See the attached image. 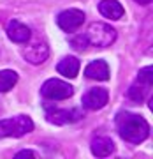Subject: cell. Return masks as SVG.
Here are the masks:
<instances>
[{
  "label": "cell",
  "mask_w": 153,
  "mask_h": 159,
  "mask_svg": "<svg viewBox=\"0 0 153 159\" xmlns=\"http://www.w3.org/2000/svg\"><path fill=\"white\" fill-rule=\"evenodd\" d=\"M116 127L120 136L129 143H141L150 136V124L132 111H120L116 115Z\"/></svg>",
  "instance_id": "cell-1"
},
{
  "label": "cell",
  "mask_w": 153,
  "mask_h": 159,
  "mask_svg": "<svg viewBox=\"0 0 153 159\" xmlns=\"http://www.w3.org/2000/svg\"><path fill=\"white\" fill-rule=\"evenodd\" d=\"M85 39L88 44L99 46V48H106L111 46L116 39V30L108 25V23H91L85 34Z\"/></svg>",
  "instance_id": "cell-2"
},
{
  "label": "cell",
  "mask_w": 153,
  "mask_h": 159,
  "mask_svg": "<svg viewBox=\"0 0 153 159\" xmlns=\"http://www.w3.org/2000/svg\"><path fill=\"white\" fill-rule=\"evenodd\" d=\"M32 129H34V122L27 115H16L12 119L0 120V140L9 136L12 138L23 136V134L30 133Z\"/></svg>",
  "instance_id": "cell-3"
},
{
  "label": "cell",
  "mask_w": 153,
  "mask_h": 159,
  "mask_svg": "<svg viewBox=\"0 0 153 159\" xmlns=\"http://www.w3.org/2000/svg\"><path fill=\"white\" fill-rule=\"evenodd\" d=\"M40 94L46 97V99H53V101H62V99H69V97L74 94V89L69 83L62 81V80H55L51 78L48 80L42 89H40Z\"/></svg>",
  "instance_id": "cell-4"
},
{
  "label": "cell",
  "mask_w": 153,
  "mask_h": 159,
  "mask_svg": "<svg viewBox=\"0 0 153 159\" xmlns=\"http://www.w3.org/2000/svg\"><path fill=\"white\" fill-rule=\"evenodd\" d=\"M57 23L65 32H76L85 23V12L79 11V9H67V11L58 14Z\"/></svg>",
  "instance_id": "cell-5"
},
{
  "label": "cell",
  "mask_w": 153,
  "mask_h": 159,
  "mask_svg": "<svg viewBox=\"0 0 153 159\" xmlns=\"http://www.w3.org/2000/svg\"><path fill=\"white\" fill-rule=\"evenodd\" d=\"M109 94L106 89H91L90 92H86V96L83 97V106L86 110H100L108 104Z\"/></svg>",
  "instance_id": "cell-6"
},
{
  "label": "cell",
  "mask_w": 153,
  "mask_h": 159,
  "mask_svg": "<svg viewBox=\"0 0 153 159\" xmlns=\"http://www.w3.org/2000/svg\"><path fill=\"white\" fill-rule=\"evenodd\" d=\"M48 122L51 124H69V122H74V120H79L81 119V111L78 110H53V111H48L46 115Z\"/></svg>",
  "instance_id": "cell-7"
},
{
  "label": "cell",
  "mask_w": 153,
  "mask_h": 159,
  "mask_svg": "<svg viewBox=\"0 0 153 159\" xmlns=\"http://www.w3.org/2000/svg\"><path fill=\"white\" fill-rule=\"evenodd\" d=\"M7 35L14 43H27L30 39V29L18 20H11L7 23Z\"/></svg>",
  "instance_id": "cell-8"
},
{
  "label": "cell",
  "mask_w": 153,
  "mask_h": 159,
  "mask_svg": "<svg viewBox=\"0 0 153 159\" xmlns=\"http://www.w3.org/2000/svg\"><path fill=\"white\" fill-rule=\"evenodd\" d=\"M25 58L28 60L30 64H42L48 58V55H49V48L44 44V43H35V44L28 46L27 50H25Z\"/></svg>",
  "instance_id": "cell-9"
},
{
  "label": "cell",
  "mask_w": 153,
  "mask_h": 159,
  "mask_svg": "<svg viewBox=\"0 0 153 159\" xmlns=\"http://www.w3.org/2000/svg\"><path fill=\"white\" fill-rule=\"evenodd\" d=\"M85 74H86V78H90V80L106 81V80H109V67L104 60H93V62H90L86 66Z\"/></svg>",
  "instance_id": "cell-10"
},
{
  "label": "cell",
  "mask_w": 153,
  "mask_h": 159,
  "mask_svg": "<svg viewBox=\"0 0 153 159\" xmlns=\"http://www.w3.org/2000/svg\"><path fill=\"white\" fill-rule=\"evenodd\" d=\"M91 148V154L97 156V157H108L114 152V143L111 138H106V136H97L90 145Z\"/></svg>",
  "instance_id": "cell-11"
},
{
  "label": "cell",
  "mask_w": 153,
  "mask_h": 159,
  "mask_svg": "<svg viewBox=\"0 0 153 159\" xmlns=\"http://www.w3.org/2000/svg\"><path fill=\"white\" fill-rule=\"evenodd\" d=\"M99 11H100L102 16L111 18V20H120L125 12L118 0H102L99 4Z\"/></svg>",
  "instance_id": "cell-12"
},
{
  "label": "cell",
  "mask_w": 153,
  "mask_h": 159,
  "mask_svg": "<svg viewBox=\"0 0 153 159\" xmlns=\"http://www.w3.org/2000/svg\"><path fill=\"white\" fill-rule=\"evenodd\" d=\"M57 71L65 78H76L79 73V60L76 57H65L57 66Z\"/></svg>",
  "instance_id": "cell-13"
},
{
  "label": "cell",
  "mask_w": 153,
  "mask_h": 159,
  "mask_svg": "<svg viewBox=\"0 0 153 159\" xmlns=\"http://www.w3.org/2000/svg\"><path fill=\"white\" fill-rule=\"evenodd\" d=\"M16 83H18V74L14 71H9V69L0 71V92L11 90Z\"/></svg>",
  "instance_id": "cell-14"
},
{
  "label": "cell",
  "mask_w": 153,
  "mask_h": 159,
  "mask_svg": "<svg viewBox=\"0 0 153 159\" xmlns=\"http://www.w3.org/2000/svg\"><path fill=\"white\" fill-rule=\"evenodd\" d=\"M150 87L142 85V83H139V85H132L130 89H129V97H130L132 101L136 102H142L144 101V97H146V92Z\"/></svg>",
  "instance_id": "cell-15"
},
{
  "label": "cell",
  "mask_w": 153,
  "mask_h": 159,
  "mask_svg": "<svg viewBox=\"0 0 153 159\" xmlns=\"http://www.w3.org/2000/svg\"><path fill=\"white\" fill-rule=\"evenodd\" d=\"M137 80H139V83H142V85L146 87H151L153 83V69L148 66V67H142L141 71H139V74H137Z\"/></svg>",
  "instance_id": "cell-16"
},
{
  "label": "cell",
  "mask_w": 153,
  "mask_h": 159,
  "mask_svg": "<svg viewBox=\"0 0 153 159\" xmlns=\"http://www.w3.org/2000/svg\"><path fill=\"white\" fill-rule=\"evenodd\" d=\"M70 44L76 48V50H85L86 48V39H85V35H78V37H74L72 41H70Z\"/></svg>",
  "instance_id": "cell-17"
},
{
  "label": "cell",
  "mask_w": 153,
  "mask_h": 159,
  "mask_svg": "<svg viewBox=\"0 0 153 159\" xmlns=\"http://www.w3.org/2000/svg\"><path fill=\"white\" fill-rule=\"evenodd\" d=\"M37 154L32 152V150H21V152L16 154V157H35Z\"/></svg>",
  "instance_id": "cell-18"
},
{
  "label": "cell",
  "mask_w": 153,
  "mask_h": 159,
  "mask_svg": "<svg viewBox=\"0 0 153 159\" xmlns=\"http://www.w3.org/2000/svg\"><path fill=\"white\" fill-rule=\"evenodd\" d=\"M136 2H137V4H141V6H148L151 0H136Z\"/></svg>",
  "instance_id": "cell-19"
}]
</instances>
